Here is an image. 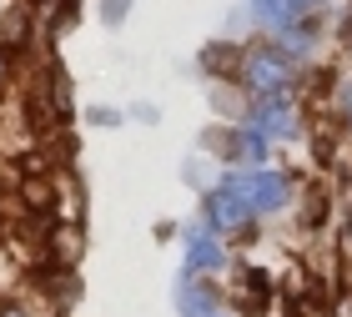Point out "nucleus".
I'll list each match as a JSON object with an SVG mask.
<instances>
[{"instance_id": "nucleus-1", "label": "nucleus", "mask_w": 352, "mask_h": 317, "mask_svg": "<svg viewBox=\"0 0 352 317\" xmlns=\"http://www.w3.org/2000/svg\"><path fill=\"white\" fill-rule=\"evenodd\" d=\"M236 197L267 212V207H277V201H282V182L267 177V171H252V177H236Z\"/></svg>"}, {"instance_id": "nucleus-2", "label": "nucleus", "mask_w": 352, "mask_h": 317, "mask_svg": "<svg viewBox=\"0 0 352 317\" xmlns=\"http://www.w3.org/2000/svg\"><path fill=\"white\" fill-rule=\"evenodd\" d=\"M247 76H252V81H257L262 91H272V86H282V81H287V76H282V66H272V61H252V66H247Z\"/></svg>"}, {"instance_id": "nucleus-3", "label": "nucleus", "mask_w": 352, "mask_h": 317, "mask_svg": "<svg viewBox=\"0 0 352 317\" xmlns=\"http://www.w3.org/2000/svg\"><path fill=\"white\" fill-rule=\"evenodd\" d=\"M212 217L221 221V227H232V221L242 217V207H236V201H232L227 192H217V197H212Z\"/></svg>"}, {"instance_id": "nucleus-4", "label": "nucleus", "mask_w": 352, "mask_h": 317, "mask_svg": "<svg viewBox=\"0 0 352 317\" xmlns=\"http://www.w3.org/2000/svg\"><path fill=\"white\" fill-rule=\"evenodd\" d=\"M217 257H221V252H217L212 242H197V252H191V262H197V267H201V262H206V267H217Z\"/></svg>"}]
</instances>
